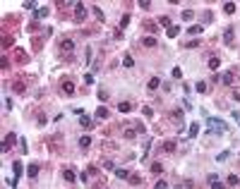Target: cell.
<instances>
[{
	"instance_id": "d4e9b609",
	"label": "cell",
	"mask_w": 240,
	"mask_h": 189,
	"mask_svg": "<svg viewBox=\"0 0 240 189\" xmlns=\"http://www.w3.org/2000/svg\"><path fill=\"white\" fill-rule=\"evenodd\" d=\"M151 172H154V175H161V172H163L161 163H154V165H151Z\"/></svg>"
},
{
	"instance_id": "7c38bea8",
	"label": "cell",
	"mask_w": 240,
	"mask_h": 189,
	"mask_svg": "<svg viewBox=\"0 0 240 189\" xmlns=\"http://www.w3.org/2000/svg\"><path fill=\"white\" fill-rule=\"evenodd\" d=\"M27 175H29V177H36V175H38V163H31V165H29Z\"/></svg>"
},
{
	"instance_id": "2e32d148",
	"label": "cell",
	"mask_w": 240,
	"mask_h": 189,
	"mask_svg": "<svg viewBox=\"0 0 240 189\" xmlns=\"http://www.w3.org/2000/svg\"><path fill=\"white\" fill-rule=\"evenodd\" d=\"M96 117H99V120H106V117H108V108H103V105H101V108L96 110Z\"/></svg>"
},
{
	"instance_id": "74e56055",
	"label": "cell",
	"mask_w": 240,
	"mask_h": 189,
	"mask_svg": "<svg viewBox=\"0 0 240 189\" xmlns=\"http://www.w3.org/2000/svg\"><path fill=\"white\" fill-rule=\"evenodd\" d=\"M211 189H223V184H221L219 180H214V182H211Z\"/></svg>"
},
{
	"instance_id": "5b68a950",
	"label": "cell",
	"mask_w": 240,
	"mask_h": 189,
	"mask_svg": "<svg viewBox=\"0 0 240 189\" xmlns=\"http://www.w3.org/2000/svg\"><path fill=\"white\" fill-rule=\"evenodd\" d=\"M209 127H211V129H216V132H226V122H221V120H209Z\"/></svg>"
},
{
	"instance_id": "44dd1931",
	"label": "cell",
	"mask_w": 240,
	"mask_h": 189,
	"mask_svg": "<svg viewBox=\"0 0 240 189\" xmlns=\"http://www.w3.org/2000/svg\"><path fill=\"white\" fill-rule=\"evenodd\" d=\"M190 19H194V12L192 10H185L183 12V22H190Z\"/></svg>"
},
{
	"instance_id": "8fae6325",
	"label": "cell",
	"mask_w": 240,
	"mask_h": 189,
	"mask_svg": "<svg viewBox=\"0 0 240 189\" xmlns=\"http://www.w3.org/2000/svg\"><path fill=\"white\" fill-rule=\"evenodd\" d=\"M12 43H15V36L12 34H2V48H10Z\"/></svg>"
},
{
	"instance_id": "60d3db41",
	"label": "cell",
	"mask_w": 240,
	"mask_h": 189,
	"mask_svg": "<svg viewBox=\"0 0 240 189\" xmlns=\"http://www.w3.org/2000/svg\"><path fill=\"white\" fill-rule=\"evenodd\" d=\"M173 77H176V79H180V77H183V72H180V67H176V70H173Z\"/></svg>"
},
{
	"instance_id": "d6a6232c",
	"label": "cell",
	"mask_w": 240,
	"mask_h": 189,
	"mask_svg": "<svg viewBox=\"0 0 240 189\" xmlns=\"http://www.w3.org/2000/svg\"><path fill=\"white\" fill-rule=\"evenodd\" d=\"M91 10H94V15H96V17L101 19V22H103V19H106V17H103V12H101V10H99V7H91Z\"/></svg>"
},
{
	"instance_id": "f546056e",
	"label": "cell",
	"mask_w": 240,
	"mask_h": 189,
	"mask_svg": "<svg viewBox=\"0 0 240 189\" xmlns=\"http://www.w3.org/2000/svg\"><path fill=\"white\" fill-rule=\"evenodd\" d=\"M130 182H132V184H142V177H139V175H130Z\"/></svg>"
},
{
	"instance_id": "8d00e7d4",
	"label": "cell",
	"mask_w": 240,
	"mask_h": 189,
	"mask_svg": "<svg viewBox=\"0 0 240 189\" xmlns=\"http://www.w3.org/2000/svg\"><path fill=\"white\" fill-rule=\"evenodd\" d=\"M115 175H118V177H130L127 170H115Z\"/></svg>"
},
{
	"instance_id": "ac0fdd59",
	"label": "cell",
	"mask_w": 240,
	"mask_h": 189,
	"mask_svg": "<svg viewBox=\"0 0 240 189\" xmlns=\"http://www.w3.org/2000/svg\"><path fill=\"white\" fill-rule=\"evenodd\" d=\"M223 12H226V15H233V12H235V5H233V2H226V5H223Z\"/></svg>"
},
{
	"instance_id": "9c48e42d",
	"label": "cell",
	"mask_w": 240,
	"mask_h": 189,
	"mask_svg": "<svg viewBox=\"0 0 240 189\" xmlns=\"http://www.w3.org/2000/svg\"><path fill=\"white\" fill-rule=\"evenodd\" d=\"M15 60H17L19 65H24L29 58H27V53H24V50H15Z\"/></svg>"
},
{
	"instance_id": "1f68e13d",
	"label": "cell",
	"mask_w": 240,
	"mask_h": 189,
	"mask_svg": "<svg viewBox=\"0 0 240 189\" xmlns=\"http://www.w3.org/2000/svg\"><path fill=\"white\" fill-rule=\"evenodd\" d=\"M197 132H199V125H197V122H194V125L190 127V136H194V134H197Z\"/></svg>"
},
{
	"instance_id": "ffe728a7",
	"label": "cell",
	"mask_w": 240,
	"mask_h": 189,
	"mask_svg": "<svg viewBox=\"0 0 240 189\" xmlns=\"http://www.w3.org/2000/svg\"><path fill=\"white\" fill-rule=\"evenodd\" d=\"M130 108H132V105H130L127 101H122V103L118 105V110H120V113H130Z\"/></svg>"
},
{
	"instance_id": "6da1fadb",
	"label": "cell",
	"mask_w": 240,
	"mask_h": 189,
	"mask_svg": "<svg viewBox=\"0 0 240 189\" xmlns=\"http://www.w3.org/2000/svg\"><path fill=\"white\" fill-rule=\"evenodd\" d=\"M72 19H74V22H84V19H87V5H84V2H74Z\"/></svg>"
},
{
	"instance_id": "836d02e7",
	"label": "cell",
	"mask_w": 240,
	"mask_h": 189,
	"mask_svg": "<svg viewBox=\"0 0 240 189\" xmlns=\"http://www.w3.org/2000/svg\"><path fill=\"white\" fill-rule=\"evenodd\" d=\"M156 189H168V182H166V180H161V182H156Z\"/></svg>"
},
{
	"instance_id": "ab89813d",
	"label": "cell",
	"mask_w": 240,
	"mask_h": 189,
	"mask_svg": "<svg viewBox=\"0 0 240 189\" xmlns=\"http://www.w3.org/2000/svg\"><path fill=\"white\" fill-rule=\"evenodd\" d=\"M34 50H41V38H34Z\"/></svg>"
},
{
	"instance_id": "9a60e30c",
	"label": "cell",
	"mask_w": 240,
	"mask_h": 189,
	"mask_svg": "<svg viewBox=\"0 0 240 189\" xmlns=\"http://www.w3.org/2000/svg\"><path fill=\"white\" fill-rule=\"evenodd\" d=\"M158 24H161V27H168V29H171V17H168V15H161V17H158Z\"/></svg>"
},
{
	"instance_id": "4fadbf2b",
	"label": "cell",
	"mask_w": 240,
	"mask_h": 189,
	"mask_svg": "<svg viewBox=\"0 0 240 189\" xmlns=\"http://www.w3.org/2000/svg\"><path fill=\"white\" fill-rule=\"evenodd\" d=\"M63 177H65L67 182H74V180H77V177H74V172L70 170V168H65V170H63Z\"/></svg>"
},
{
	"instance_id": "b9f144b4",
	"label": "cell",
	"mask_w": 240,
	"mask_h": 189,
	"mask_svg": "<svg viewBox=\"0 0 240 189\" xmlns=\"http://www.w3.org/2000/svg\"><path fill=\"white\" fill-rule=\"evenodd\" d=\"M96 189H101V187H96Z\"/></svg>"
},
{
	"instance_id": "7a4b0ae2",
	"label": "cell",
	"mask_w": 240,
	"mask_h": 189,
	"mask_svg": "<svg viewBox=\"0 0 240 189\" xmlns=\"http://www.w3.org/2000/svg\"><path fill=\"white\" fill-rule=\"evenodd\" d=\"M15 141H17V136H15V132H7V134H5V141H2V151H12V146H15Z\"/></svg>"
},
{
	"instance_id": "4dcf8cb0",
	"label": "cell",
	"mask_w": 240,
	"mask_h": 189,
	"mask_svg": "<svg viewBox=\"0 0 240 189\" xmlns=\"http://www.w3.org/2000/svg\"><path fill=\"white\" fill-rule=\"evenodd\" d=\"M130 24V15H122V19H120V27H127Z\"/></svg>"
},
{
	"instance_id": "30bf717a",
	"label": "cell",
	"mask_w": 240,
	"mask_h": 189,
	"mask_svg": "<svg viewBox=\"0 0 240 189\" xmlns=\"http://www.w3.org/2000/svg\"><path fill=\"white\" fill-rule=\"evenodd\" d=\"M147 86H149V91H156L158 86H161V79H158V77H151V79H149V84H147Z\"/></svg>"
},
{
	"instance_id": "83f0119b",
	"label": "cell",
	"mask_w": 240,
	"mask_h": 189,
	"mask_svg": "<svg viewBox=\"0 0 240 189\" xmlns=\"http://www.w3.org/2000/svg\"><path fill=\"white\" fill-rule=\"evenodd\" d=\"M122 65H125V67H132V65H135V60H132L130 55H125V58H122Z\"/></svg>"
},
{
	"instance_id": "8992f818",
	"label": "cell",
	"mask_w": 240,
	"mask_h": 189,
	"mask_svg": "<svg viewBox=\"0 0 240 189\" xmlns=\"http://www.w3.org/2000/svg\"><path fill=\"white\" fill-rule=\"evenodd\" d=\"M176 141H173V139H168V141H163V144H161V151H166V153H173L176 151Z\"/></svg>"
},
{
	"instance_id": "d6986e66",
	"label": "cell",
	"mask_w": 240,
	"mask_h": 189,
	"mask_svg": "<svg viewBox=\"0 0 240 189\" xmlns=\"http://www.w3.org/2000/svg\"><path fill=\"white\" fill-rule=\"evenodd\" d=\"M79 146H82V148H89V146H91V139H89V136H82V139H79Z\"/></svg>"
},
{
	"instance_id": "e575fe53",
	"label": "cell",
	"mask_w": 240,
	"mask_h": 189,
	"mask_svg": "<svg viewBox=\"0 0 240 189\" xmlns=\"http://www.w3.org/2000/svg\"><path fill=\"white\" fill-rule=\"evenodd\" d=\"M197 45H199V41H187V43H185V48H197Z\"/></svg>"
},
{
	"instance_id": "ba28073f",
	"label": "cell",
	"mask_w": 240,
	"mask_h": 189,
	"mask_svg": "<svg viewBox=\"0 0 240 189\" xmlns=\"http://www.w3.org/2000/svg\"><path fill=\"white\" fill-rule=\"evenodd\" d=\"M142 45H147V48H156L158 41H156L154 36H144V38H142Z\"/></svg>"
},
{
	"instance_id": "3957f363",
	"label": "cell",
	"mask_w": 240,
	"mask_h": 189,
	"mask_svg": "<svg viewBox=\"0 0 240 189\" xmlns=\"http://www.w3.org/2000/svg\"><path fill=\"white\" fill-rule=\"evenodd\" d=\"M74 50V41L72 38H65V41H60V53L63 55H70Z\"/></svg>"
},
{
	"instance_id": "5bb4252c",
	"label": "cell",
	"mask_w": 240,
	"mask_h": 189,
	"mask_svg": "<svg viewBox=\"0 0 240 189\" xmlns=\"http://www.w3.org/2000/svg\"><path fill=\"white\" fill-rule=\"evenodd\" d=\"M221 81H223V84H233V81H235V72H226Z\"/></svg>"
},
{
	"instance_id": "cb8c5ba5",
	"label": "cell",
	"mask_w": 240,
	"mask_h": 189,
	"mask_svg": "<svg viewBox=\"0 0 240 189\" xmlns=\"http://www.w3.org/2000/svg\"><path fill=\"white\" fill-rule=\"evenodd\" d=\"M180 117H183V110H171V120H180Z\"/></svg>"
},
{
	"instance_id": "f35d334b",
	"label": "cell",
	"mask_w": 240,
	"mask_h": 189,
	"mask_svg": "<svg viewBox=\"0 0 240 189\" xmlns=\"http://www.w3.org/2000/svg\"><path fill=\"white\" fill-rule=\"evenodd\" d=\"M46 15H48V10H38V12H36V17H38V19H43Z\"/></svg>"
},
{
	"instance_id": "603a6c76",
	"label": "cell",
	"mask_w": 240,
	"mask_h": 189,
	"mask_svg": "<svg viewBox=\"0 0 240 189\" xmlns=\"http://www.w3.org/2000/svg\"><path fill=\"white\" fill-rule=\"evenodd\" d=\"M219 65H221L219 58H211V60H209V67H211V70H219Z\"/></svg>"
},
{
	"instance_id": "f1b7e54d",
	"label": "cell",
	"mask_w": 240,
	"mask_h": 189,
	"mask_svg": "<svg viewBox=\"0 0 240 189\" xmlns=\"http://www.w3.org/2000/svg\"><path fill=\"white\" fill-rule=\"evenodd\" d=\"M79 122H82V127H91V120H89V117H82V115H79Z\"/></svg>"
},
{
	"instance_id": "52a82bcc",
	"label": "cell",
	"mask_w": 240,
	"mask_h": 189,
	"mask_svg": "<svg viewBox=\"0 0 240 189\" xmlns=\"http://www.w3.org/2000/svg\"><path fill=\"white\" fill-rule=\"evenodd\" d=\"M12 91L15 93H27V86H24V81H12Z\"/></svg>"
},
{
	"instance_id": "277c9868",
	"label": "cell",
	"mask_w": 240,
	"mask_h": 189,
	"mask_svg": "<svg viewBox=\"0 0 240 189\" xmlns=\"http://www.w3.org/2000/svg\"><path fill=\"white\" fill-rule=\"evenodd\" d=\"M60 91H63L65 96H72V93H74V84L70 79H65L63 84H60Z\"/></svg>"
},
{
	"instance_id": "d590c367",
	"label": "cell",
	"mask_w": 240,
	"mask_h": 189,
	"mask_svg": "<svg viewBox=\"0 0 240 189\" xmlns=\"http://www.w3.org/2000/svg\"><path fill=\"white\" fill-rule=\"evenodd\" d=\"M197 91H199V93H204V91H207V84H204V81H199V84H197Z\"/></svg>"
},
{
	"instance_id": "484cf974",
	"label": "cell",
	"mask_w": 240,
	"mask_h": 189,
	"mask_svg": "<svg viewBox=\"0 0 240 189\" xmlns=\"http://www.w3.org/2000/svg\"><path fill=\"white\" fill-rule=\"evenodd\" d=\"M142 27L147 29V31H156V24H154V22H144V24H142Z\"/></svg>"
},
{
	"instance_id": "7402d4cb",
	"label": "cell",
	"mask_w": 240,
	"mask_h": 189,
	"mask_svg": "<svg viewBox=\"0 0 240 189\" xmlns=\"http://www.w3.org/2000/svg\"><path fill=\"white\" fill-rule=\"evenodd\" d=\"M226 43H233V29H226V36H223Z\"/></svg>"
},
{
	"instance_id": "4316f807",
	"label": "cell",
	"mask_w": 240,
	"mask_h": 189,
	"mask_svg": "<svg viewBox=\"0 0 240 189\" xmlns=\"http://www.w3.org/2000/svg\"><path fill=\"white\" fill-rule=\"evenodd\" d=\"M178 34H180V29H178V27H171V29H168V36H171V38H176Z\"/></svg>"
},
{
	"instance_id": "e0dca14e",
	"label": "cell",
	"mask_w": 240,
	"mask_h": 189,
	"mask_svg": "<svg viewBox=\"0 0 240 189\" xmlns=\"http://www.w3.org/2000/svg\"><path fill=\"white\" fill-rule=\"evenodd\" d=\"M228 184H231V187H238V184H240V177H238V175H228Z\"/></svg>"
}]
</instances>
